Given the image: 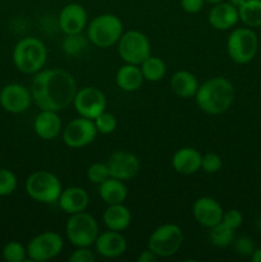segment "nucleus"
Wrapping results in <instances>:
<instances>
[{
    "mask_svg": "<svg viewBox=\"0 0 261 262\" xmlns=\"http://www.w3.org/2000/svg\"><path fill=\"white\" fill-rule=\"evenodd\" d=\"M210 26L217 31H227L234 27L240 20L238 8L230 4L229 2H220L214 4L207 15Z\"/></svg>",
    "mask_w": 261,
    "mask_h": 262,
    "instance_id": "19",
    "label": "nucleus"
},
{
    "mask_svg": "<svg viewBox=\"0 0 261 262\" xmlns=\"http://www.w3.org/2000/svg\"><path fill=\"white\" fill-rule=\"evenodd\" d=\"M235 99V89L225 77L206 79L197 89L194 100L201 112L209 115H220L229 110Z\"/></svg>",
    "mask_w": 261,
    "mask_h": 262,
    "instance_id": "2",
    "label": "nucleus"
},
{
    "mask_svg": "<svg viewBox=\"0 0 261 262\" xmlns=\"http://www.w3.org/2000/svg\"><path fill=\"white\" fill-rule=\"evenodd\" d=\"M223 159L222 156L215 152H207L202 156L201 169L207 174H215L222 169Z\"/></svg>",
    "mask_w": 261,
    "mask_h": 262,
    "instance_id": "34",
    "label": "nucleus"
},
{
    "mask_svg": "<svg viewBox=\"0 0 261 262\" xmlns=\"http://www.w3.org/2000/svg\"><path fill=\"white\" fill-rule=\"evenodd\" d=\"M233 247H234V251L240 256H243V257H251L253 253L255 248V243H253L252 238L250 237H240L238 239L233 241Z\"/></svg>",
    "mask_w": 261,
    "mask_h": 262,
    "instance_id": "35",
    "label": "nucleus"
},
{
    "mask_svg": "<svg viewBox=\"0 0 261 262\" xmlns=\"http://www.w3.org/2000/svg\"><path fill=\"white\" fill-rule=\"evenodd\" d=\"M257 50L258 38L253 28H234L228 36L227 53L234 63L248 64L255 59Z\"/></svg>",
    "mask_w": 261,
    "mask_h": 262,
    "instance_id": "6",
    "label": "nucleus"
},
{
    "mask_svg": "<svg viewBox=\"0 0 261 262\" xmlns=\"http://www.w3.org/2000/svg\"><path fill=\"white\" fill-rule=\"evenodd\" d=\"M99 196L106 205L123 204L127 200L128 191L124 182L110 177L99 184Z\"/></svg>",
    "mask_w": 261,
    "mask_h": 262,
    "instance_id": "25",
    "label": "nucleus"
},
{
    "mask_svg": "<svg viewBox=\"0 0 261 262\" xmlns=\"http://www.w3.org/2000/svg\"><path fill=\"white\" fill-rule=\"evenodd\" d=\"M94 123L100 135H110V133H113L117 129L118 125V120L115 115L112 114V113H107L106 110L101 113L99 117L95 118Z\"/></svg>",
    "mask_w": 261,
    "mask_h": 262,
    "instance_id": "31",
    "label": "nucleus"
},
{
    "mask_svg": "<svg viewBox=\"0 0 261 262\" xmlns=\"http://www.w3.org/2000/svg\"><path fill=\"white\" fill-rule=\"evenodd\" d=\"M66 234L74 247H91L100 234L97 220L86 211L69 215Z\"/></svg>",
    "mask_w": 261,
    "mask_h": 262,
    "instance_id": "7",
    "label": "nucleus"
},
{
    "mask_svg": "<svg viewBox=\"0 0 261 262\" xmlns=\"http://www.w3.org/2000/svg\"><path fill=\"white\" fill-rule=\"evenodd\" d=\"M95 250L105 258H118L127 251V241L120 232L107 229L97 235L94 243Z\"/></svg>",
    "mask_w": 261,
    "mask_h": 262,
    "instance_id": "17",
    "label": "nucleus"
},
{
    "mask_svg": "<svg viewBox=\"0 0 261 262\" xmlns=\"http://www.w3.org/2000/svg\"><path fill=\"white\" fill-rule=\"evenodd\" d=\"M99 135L95 123L89 118L79 117L71 120L61 130V140L71 148H82L91 145Z\"/></svg>",
    "mask_w": 261,
    "mask_h": 262,
    "instance_id": "11",
    "label": "nucleus"
},
{
    "mask_svg": "<svg viewBox=\"0 0 261 262\" xmlns=\"http://www.w3.org/2000/svg\"><path fill=\"white\" fill-rule=\"evenodd\" d=\"M228 2H229L232 5H234L235 8H240L241 5L245 4L246 0H228Z\"/></svg>",
    "mask_w": 261,
    "mask_h": 262,
    "instance_id": "41",
    "label": "nucleus"
},
{
    "mask_svg": "<svg viewBox=\"0 0 261 262\" xmlns=\"http://www.w3.org/2000/svg\"><path fill=\"white\" fill-rule=\"evenodd\" d=\"M209 239L215 247L225 248L232 245L233 241H234V230L230 229L224 223L220 222L216 225L210 228Z\"/></svg>",
    "mask_w": 261,
    "mask_h": 262,
    "instance_id": "28",
    "label": "nucleus"
},
{
    "mask_svg": "<svg viewBox=\"0 0 261 262\" xmlns=\"http://www.w3.org/2000/svg\"><path fill=\"white\" fill-rule=\"evenodd\" d=\"M240 20L250 28L261 27V0H246L238 8Z\"/></svg>",
    "mask_w": 261,
    "mask_h": 262,
    "instance_id": "26",
    "label": "nucleus"
},
{
    "mask_svg": "<svg viewBox=\"0 0 261 262\" xmlns=\"http://www.w3.org/2000/svg\"><path fill=\"white\" fill-rule=\"evenodd\" d=\"M89 38L84 37L82 33L76 35H67L63 41V51L68 56H78L87 49Z\"/></svg>",
    "mask_w": 261,
    "mask_h": 262,
    "instance_id": "29",
    "label": "nucleus"
},
{
    "mask_svg": "<svg viewBox=\"0 0 261 262\" xmlns=\"http://www.w3.org/2000/svg\"><path fill=\"white\" fill-rule=\"evenodd\" d=\"M106 165L110 177L123 182L135 178L141 169L140 159L127 150L114 151L107 158Z\"/></svg>",
    "mask_w": 261,
    "mask_h": 262,
    "instance_id": "13",
    "label": "nucleus"
},
{
    "mask_svg": "<svg viewBox=\"0 0 261 262\" xmlns=\"http://www.w3.org/2000/svg\"><path fill=\"white\" fill-rule=\"evenodd\" d=\"M106 96L100 89L94 86H84L77 90L73 99L74 110L79 117L94 120L106 109Z\"/></svg>",
    "mask_w": 261,
    "mask_h": 262,
    "instance_id": "12",
    "label": "nucleus"
},
{
    "mask_svg": "<svg viewBox=\"0 0 261 262\" xmlns=\"http://www.w3.org/2000/svg\"><path fill=\"white\" fill-rule=\"evenodd\" d=\"M56 204L66 214H78V212L87 210L90 205V196L86 189H83L82 187H68L61 191Z\"/></svg>",
    "mask_w": 261,
    "mask_h": 262,
    "instance_id": "18",
    "label": "nucleus"
},
{
    "mask_svg": "<svg viewBox=\"0 0 261 262\" xmlns=\"http://www.w3.org/2000/svg\"><path fill=\"white\" fill-rule=\"evenodd\" d=\"M205 0H181L182 9L189 14H196L202 9Z\"/></svg>",
    "mask_w": 261,
    "mask_h": 262,
    "instance_id": "38",
    "label": "nucleus"
},
{
    "mask_svg": "<svg viewBox=\"0 0 261 262\" xmlns=\"http://www.w3.org/2000/svg\"><path fill=\"white\" fill-rule=\"evenodd\" d=\"M86 177L91 183L94 184H101L102 182L110 178L109 169H107L106 163H94L89 166L86 171Z\"/></svg>",
    "mask_w": 261,
    "mask_h": 262,
    "instance_id": "32",
    "label": "nucleus"
},
{
    "mask_svg": "<svg viewBox=\"0 0 261 262\" xmlns=\"http://www.w3.org/2000/svg\"><path fill=\"white\" fill-rule=\"evenodd\" d=\"M118 54L124 63L140 66L151 55V43L147 36L137 30L123 32L118 41Z\"/></svg>",
    "mask_w": 261,
    "mask_h": 262,
    "instance_id": "9",
    "label": "nucleus"
},
{
    "mask_svg": "<svg viewBox=\"0 0 261 262\" xmlns=\"http://www.w3.org/2000/svg\"><path fill=\"white\" fill-rule=\"evenodd\" d=\"M59 27L66 35L82 33L87 27V12L78 3H69L59 14Z\"/></svg>",
    "mask_w": 261,
    "mask_h": 262,
    "instance_id": "16",
    "label": "nucleus"
},
{
    "mask_svg": "<svg viewBox=\"0 0 261 262\" xmlns=\"http://www.w3.org/2000/svg\"><path fill=\"white\" fill-rule=\"evenodd\" d=\"M199 81L192 72L181 69L177 71L170 78V89L181 99H191L196 95Z\"/></svg>",
    "mask_w": 261,
    "mask_h": 262,
    "instance_id": "23",
    "label": "nucleus"
},
{
    "mask_svg": "<svg viewBox=\"0 0 261 262\" xmlns=\"http://www.w3.org/2000/svg\"><path fill=\"white\" fill-rule=\"evenodd\" d=\"M87 38L96 48L107 49L115 45L123 35V23L117 15L105 13L87 25Z\"/></svg>",
    "mask_w": 261,
    "mask_h": 262,
    "instance_id": "4",
    "label": "nucleus"
},
{
    "mask_svg": "<svg viewBox=\"0 0 261 262\" xmlns=\"http://www.w3.org/2000/svg\"><path fill=\"white\" fill-rule=\"evenodd\" d=\"M183 230L171 223L160 225L148 237L147 248L159 256V258H168L176 255L183 245Z\"/></svg>",
    "mask_w": 261,
    "mask_h": 262,
    "instance_id": "8",
    "label": "nucleus"
},
{
    "mask_svg": "<svg viewBox=\"0 0 261 262\" xmlns=\"http://www.w3.org/2000/svg\"><path fill=\"white\" fill-rule=\"evenodd\" d=\"M192 214H193L194 220L200 225L210 229L217 223L222 222L224 210L216 200L209 196H204L194 201L193 206H192Z\"/></svg>",
    "mask_w": 261,
    "mask_h": 262,
    "instance_id": "15",
    "label": "nucleus"
},
{
    "mask_svg": "<svg viewBox=\"0 0 261 262\" xmlns=\"http://www.w3.org/2000/svg\"><path fill=\"white\" fill-rule=\"evenodd\" d=\"M32 102V95L20 83H9L0 91V106L10 114L25 113Z\"/></svg>",
    "mask_w": 261,
    "mask_h": 262,
    "instance_id": "14",
    "label": "nucleus"
},
{
    "mask_svg": "<svg viewBox=\"0 0 261 262\" xmlns=\"http://www.w3.org/2000/svg\"><path fill=\"white\" fill-rule=\"evenodd\" d=\"M17 177L9 169L0 168V196H9L17 188Z\"/></svg>",
    "mask_w": 261,
    "mask_h": 262,
    "instance_id": "33",
    "label": "nucleus"
},
{
    "mask_svg": "<svg viewBox=\"0 0 261 262\" xmlns=\"http://www.w3.org/2000/svg\"><path fill=\"white\" fill-rule=\"evenodd\" d=\"M205 2H207V3H210V4H217V3H220V2H224V0H205Z\"/></svg>",
    "mask_w": 261,
    "mask_h": 262,
    "instance_id": "42",
    "label": "nucleus"
},
{
    "mask_svg": "<svg viewBox=\"0 0 261 262\" xmlns=\"http://www.w3.org/2000/svg\"><path fill=\"white\" fill-rule=\"evenodd\" d=\"M48 49L37 37H25L17 42L13 50V63L25 74H36L45 67Z\"/></svg>",
    "mask_w": 261,
    "mask_h": 262,
    "instance_id": "3",
    "label": "nucleus"
},
{
    "mask_svg": "<svg viewBox=\"0 0 261 262\" xmlns=\"http://www.w3.org/2000/svg\"><path fill=\"white\" fill-rule=\"evenodd\" d=\"M222 223H224V224L227 225V227H229L230 229L235 230L242 225L243 216L238 210L230 209V210H227V211H224Z\"/></svg>",
    "mask_w": 261,
    "mask_h": 262,
    "instance_id": "36",
    "label": "nucleus"
},
{
    "mask_svg": "<svg viewBox=\"0 0 261 262\" xmlns=\"http://www.w3.org/2000/svg\"><path fill=\"white\" fill-rule=\"evenodd\" d=\"M63 187L54 173L48 170L33 171L26 181V192L28 196L40 204H55Z\"/></svg>",
    "mask_w": 261,
    "mask_h": 262,
    "instance_id": "5",
    "label": "nucleus"
},
{
    "mask_svg": "<svg viewBox=\"0 0 261 262\" xmlns=\"http://www.w3.org/2000/svg\"><path fill=\"white\" fill-rule=\"evenodd\" d=\"M77 83L69 72L61 68L41 69L33 74L30 91L41 110L63 112L73 104Z\"/></svg>",
    "mask_w": 261,
    "mask_h": 262,
    "instance_id": "1",
    "label": "nucleus"
},
{
    "mask_svg": "<svg viewBox=\"0 0 261 262\" xmlns=\"http://www.w3.org/2000/svg\"><path fill=\"white\" fill-rule=\"evenodd\" d=\"M202 155L193 147H182L176 151L171 159V165L182 176H192L201 169Z\"/></svg>",
    "mask_w": 261,
    "mask_h": 262,
    "instance_id": "21",
    "label": "nucleus"
},
{
    "mask_svg": "<svg viewBox=\"0 0 261 262\" xmlns=\"http://www.w3.org/2000/svg\"><path fill=\"white\" fill-rule=\"evenodd\" d=\"M257 228H258V230L261 232V216L258 217V220H257Z\"/></svg>",
    "mask_w": 261,
    "mask_h": 262,
    "instance_id": "43",
    "label": "nucleus"
},
{
    "mask_svg": "<svg viewBox=\"0 0 261 262\" xmlns=\"http://www.w3.org/2000/svg\"><path fill=\"white\" fill-rule=\"evenodd\" d=\"M251 260L253 262H261V247L256 248V250L253 251L252 256H251Z\"/></svg>",
    "mask_w": 261,
    "mask_h": 262,
    "instance_id": "40",
    "label": "nucleus"
},
{
    "mask_svg": "<svg viewBox=\"0 0 261 262\" xmlns=\"http://www.w3.org/2000/svg\"><path fill=\"white\" fill-rule=\"evenodd\" d=\"M141 72L145 78V81L148 82H159L164 78L166 73V66L160 58L158 56L150 55L146 58L142 63L140 64Z\"/></svg>",
    "mask_w": 261,
    "mask_h": 262,
    "instance_id": "27",
    "label": "nucleus"
},
{
    "mask_svg": "<svg viewBox=\"0 0 261 262\" xmlns=\"http://www.w3.org/2000/svg\"><path fill=\"white\" fill-rule=\"evenodd\" d=\"M63 238L56 232H44L33 237L27 245V256L31 261L45 262L53 260L63 251Z\"/></svg>",
    "mask_w": 261,
    "mask_h": 262,
    "instance_id": "10",
    "label": "nucleus"
},
{
    "mask_svg": "<svg viewBox=\"0 0 261 262\" xmlns=\"http://www.w3.org/2000/svg\"><path fill=\"white\" fill-rule=\"evenodd\" d=\"M27 257V248L19 242L12 241L3 248V258L7 262H23Z\"/></svg>",
    "mask_w": 261,
    "mask_h": 262,
    "instance_id": "30",
    "label": "nucleus"
},
{
    "mask_svg": "<svg viewBox=\"0 0 261 262\" xmlns=\"http://www.w3.org/2000/svg\"><path fill=\"white\" fill-rule=\"evenodd\" d=\"M33 130L41 140H55L63 130L59 113L53 110H41L33 120Z\"/></svg>",
    "mask_w": 261,
    "mask_h": 262,
    "instance_id": "20",
    "label": "nucleus"
},
{
    "mask_svg": "<svg viewBox=\"0 0 261 262\" xmlns=\"http://www.w3.org/2000/svg\"><path fill=\"white\" fill-rule=\"evenodd\" d=\"M143 81L145 78H143L140 66H135V64L125 63L118 69L115 74V83L125 92H135L140 90Z\"/></svg>",
    "mask_w": 261,
    "mask_h": 262,
    "instance_id": "24",
    "label": "nucleus"
},
{
    "mask_svg": "<svg viewBox=\"0 0 261 262\" xmlns=\"http://www.w3.org/2000/svg\"><path fill=\"white\" fill-rule=\"evenodd\" d=\"M102 222L107 229L123 232L130 225L132 214H130L129 209L123 204L107 205L102 214Z\"/></svg>",
    "mask_w": 261,
    "mask_h": 262,
    "instance_id": "22",
    "label": "nucleus"
},
{
    "mask_svg": "<svg viewBox=\"0 0 261 262\" xmlns=\"http://www.w3.org/2000/svg\"><path fill=\"white\" fill-rule=\"evenodd\" d=\"M96 260V255L90 247H77L68 257L69 262H94Z\"/></svg>",
    "mask_w": 261,
    "mask_h": 262,
    "instance_id": "37",
    "label": "nucleus"
},
{
    "mask_svg": "<svg viewBox=\"0 0 261 262\" xmlns=\"http://www.w3.org/2000/svg\"><path fill=\"white\" fill-rule=\"evenodd\" d=\"M159 260V256L156 253H154L150 248L142 251L140 253V256L137 257V262H156Z\"/></svg>",
    "mask_w": 261,
    "mask_h": 262,
    "instance_id": "39",
    "label": "nucleus"
}]
</instances>
